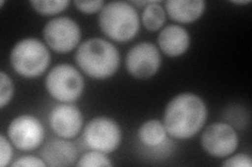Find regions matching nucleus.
<instances>
[{"mask_svg":"<svg viewBox=\"0 0 252 167\" xmlns=\"http://www.w3.org/2000/svg\"><path fill=\"white\" fill-rule=\"evenodd\" d=\"M207 116V106L200 96L193 93H181L167 103L163 124L170 137L190 139L203 129Z\"/></svg>","mask_w":252,"mask_h":167,"instance_id":"1","label":"nucleus"},{"mask_svg":"<svg viewBox=\"0 0 252 167\" xmlns=\"http://www.w3.org/2000/svg\"><path fill=\"white\" fill-rule=\"evenodd\" d=\"M78 67L91 78L107 79L120 67V53L117 47L105 39L90 38L79 45L76 55Z\"/></svg>","mask_w":252,"mask_h":167,"instance_id":"2","label":"nucleus"},{"mask_svg":"<svg viewBox=\"0 0 252 167\" xmlns=\"http://www.w3.org/2000/svg\"><path fill=\"white\" fill-rule=\"evenodd\" d=\"M99 27L106 37L124 43L135 38L140 30V17L130 2L105 3L99 13Z\"/></svg>","mask_w":252,"mask_h":167,"instance_id":"3","label":"nucleus"},{"mask_svg":"<svg viewBox=\"0 0 252 167\" xmlns=\"http://www.w3.org/2000/svg\"><path fill=\"white\" fill-rule=\"evenodd\" d=\"M10 61L12 68L20 76L37 78L49 68L51 53L40 40L26 38L15 44Z\"/></svg>","mask_w":252,"mask_h":167,"instance_id":"4","label":"nucleus"},{"mask_svg":"<svg viewBox=\"0 0 252 167\" xmlns=\"http://www.w3.org/2000/svg\"><path fill=\"white\" fill-rule=\"evenodd\" d=\"M84 79L72 65L59 64L51 69L45 78L46 91L60 102L72 103L81 97Z\"/></svg>","mask_w":252,"mask_h":167,"instance_id":"5","label":"nucleus"},{"mask_svg":"<svg viewBox=\"0 0 252 167\" xmlns=\"http://www.w3.org/2000/svg\"><path fill=\"white\" fill-rule=\"evenodd\" d=\"M83 138L91 149L104 154H112L120 146L122 131L114 119L98 116L85 125Z\"/></svg>","mask_w":252,"mask_h":167,"instance_id":"6","label":"nucleus"},{"mask_svg":"<svg viewBox=\"0 0 252 167\" xmlns=\"http://www.w3.org/2000/svg\"><path fill=\"white\" fill-rule=\"evenodd\" d=\"M81 28L78 23L68 17L51 19L43 28V38L54 51L67 53L74 50L80 43Z\"/></svg>","mask_w":252,"mask_h":167,"instance_id":"7","label":"nucleus"},{"mask_svg":"<svg viewBox=\"0 0 252 167\" xmlns=\"http://www.w3.org/2000/svg\"><path fill=\"white\" fill-rule=\"evenodd\" d=\"M7 136L15 147L23 152H30L42 144L44 128L35 116L23 114L11 121L7 128Z\"/></svg>","mask_w":252,"mask_h":167,"instance_id":"8","label":"nucleus"},{"mask_svg":"<svg viewBox=\"0 0 252 167\" xmlns=\"http://www.w3.org/2000/svg\"><path fill=\"white\" fill-rule=\"evenodd\" d=\"M201 144L208 155L215 158H227L239 147V136L230 124L215 122L202 134Z\"/></svg>","mask_w":252,"mask_h":167,"instance_id":"9","label":"nucleus"},{"mask_svg":"<svg viewBox=\"0 0 252 167\" xmlns=\"http://www.w3.org/2000/svg\"><path fill=\"white\" fill-rule=\"evenodd\" d=\"M162 58L159 48L153 43L141 42L132 46L126 55V69L138 79L153 77L159 71Z\"/></svg>","mask_w":252,"mask_h":167,"instance_id":"10","label":"nucleus"},{"mask_svg":"<svg viewBox=\"0 0 252 167\" xmlns=\"http://www.w3.org/2000/svg\"><path fill=\"white\" fill-rule=\"evenodd\" d=\"M51 129L58 137L73 139L78 136L83 126V115L73 103L61 102L55 106L49 116Z\"/></svg>","mask_w":252,"mask_h":167,"instance_id":"11","label":"nucleus"},{"mask_svg":"<svg viewBox=\"0 0 252 167\" xmlns=\"http://www.w3.org/2000/svg\"><path fill=\"white\" fill-rule=\"evenodd\" d=\"M40 158L47 166L64 167L76 162L78 152L76 146L67 139L52 138L43 145Z\"/></svg>","mask_w":252,"mask_h":167,"instance_id":"12","label":"nucleus"},{"mask_svg":"<svg viewBox=\"0 0 252 167\" xmlns=\"http://www.w3.org/2000/svg\"><path fill=\"white\" fill-rule=\"evenodd\" d=\"M160 49L170 58H178L184 54L190 46V36L188 30L177 24L165 26L158 36Z\"/></svg>","mask_w":252,"mask_h":167,"instance_id":"13","label":"nucleus"},{"mask_svg":"<svg viewBox=\"0 0 252 167\" xmlns=\"http://www.w3.org/2000/svg\"><path fill=\"white\" fill-rule=\"evenodd\" d=\"M164 9L171 20L187 24L202 17L206 2L204 0H168Z\"/></svg>","mask_w":252,"mask_h":167,"instance_id":"14","label":"nucleus"},{"mask_svg":"<svg viewBox=\"0 0 252 167\" xmlns=\"http://www.w3.org/2000/svg\"><path fill=\"white\" fill-rule=\"evenodd\" d=\"M167 132L163 122L158 119H151L142 124L138 130V138L148 147H157L166 140Z\"/></svg>","mask_w":252,"mask_h":167,"instance_id":"15","label":"nucleus"},{"mask_svg":"<svg viewBox=\"0 0 252 167\" xmlns=\"http://www.w3.org/2000/svg\"><path fill=\"white\" fill-rule=\"evenodd\" d=\"M166 12L159 1H152L143 7L141 20L147 30L157 31L164 25L166 21Z\"/></svg>","mask_w":252,"mask_h":167,"instance_id":"16","label":"nucleus"},{"mask_svg":"<svg viewBox=\"0 0 252 167\" xmlns=\"http://www.w3.org/2000/svg\"><path fill=\"white\" fill-rule=\"evenodd\" d=\"M31 6L38 14L42 16H55L64 12L70 4L68 0H54V1H44V0H33L30 1Z\"/></svg>","mask_w":252,"mask_h":167,"instance_id":"17","label":"nucleus"},{"mask_svg":"<svg viewBox=\"0 0 252 167\" xmlns=\"http://www.w3.org/2000/svg\"><path fill=\"white\" fill-rule=\"evenodd\" d=\"M79 167H112L114 164L107 158L106 154L92 149V152L85 153L77 163Z\"/></svg>","mask_w":252,"mask_h":167,"instance_id":"18","label":"nucleus"},{"mask_svg":"<svg viewBox=\"0 0 252 167\" xmlns=\"http://www.w3.org/2000/svg\"><path fill=\"white\" fill-rule=\"evenodd\" d=\"M15 87L10 75L4 71L0 72V108L3 109L9 105L14 96Z\"/></svg>","mask_w":252,"mask_h":167,"instance_id":"19","label":"nucleus"},{"mask_svg":"<svg viewBox=\"0 0 252 167\" xmlns=\"http://www.w3.org/2000/svg\"><path fill=\"white\" fill-rule=\"evenodd\" d=\"M13 158V148L11 140L7 139L4 135L0 136V166L5 167L11 164Z\"/></svg>","mask_w":252,"mask_h":167,"instance_id":"20","label":"nucleus"},{"mask_svg":"<svg viewBox=\"0 0 252 167\" xmlns=\"http://www.w3.org/2000/svg\"><path fill=\"white\" fill-rule=\"evenodd\" d=\"M74 4L78 11H80L83 14L91 15L98 12L100 13L105 5V2L103 0H97V1H74Z\"/></svg>","mask_w":252,"mask_h":167,"instance_id":"21","label":"nucleus"},{"mask_svg":"<svg viewBox=\"0 0 252 167\" xmlns=\"http://www.w3.org/2000/svg\"><path fill=\"white\" fill-rule=\"evenodd\" d=\"M224 167H251L252 159L247 154H236L227 158L222 163Z\"/></svg>","mask_w":252,"mask_h":167,"instance_id":"22","label":"nucleus"},{"mask_svg":"<svg viewBox=\"0 0 252 167\" xmlns=\"http://www.w3.org/2000/svg\"><path fill=\"white\" fill-rule=\"evenodd\" d=\"M12 167H46L41 158L34 156H23L11 164Z\"/></svg>","mask_w":252,"mask_h":167,"instance_id":"23","label":"nucleus"},{"mask_svg":"<svg viewBox=\"0 0 252 167\" xmlns=\"http://www.w3.org/2000/svg\"><path fill=\"white\" fill-rule=\"evenodd\" d=\"M152 1H132L130 2L131 4H135V5H140V6H146L147 4L151 3Z\"/></svg>","mask_w":252,"mask_h":167,"instance_id":"24","label":"nucleus"},{"mask_svg":"<svg viewBox=\"0 0 252 167\" xmlns=\"http://www.w3.org/2000/svg\"><path fill=\"white\" fill-rule=\"evenodd\" d=\"M232 3H234V4H241V5H245V4H249L251 1H250V0H246V1H243V0H242V1H236V0H235V1H231Z\"/></svg>","mask_w":252,"mask_h":167,"instance_id":"25","label":"nucleus"}]
</instances>
